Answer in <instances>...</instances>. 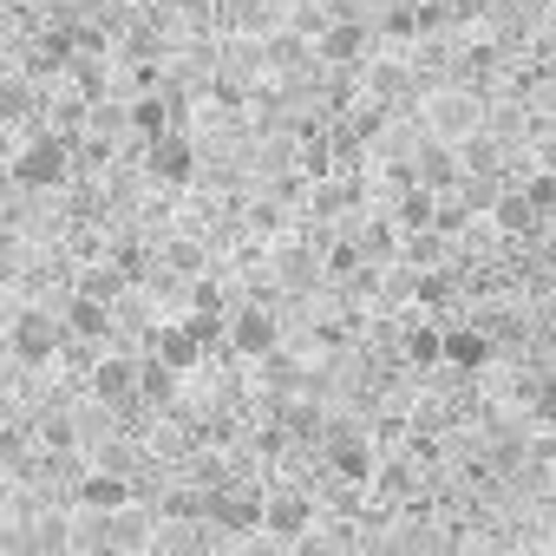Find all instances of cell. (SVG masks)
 <instances>
[{
	"instance_id": "1",
	"label": "cell",
	"mask_w": 556,
	"mask_h": 556,
	"mask_svg": "<svg viewBox=\"0 0 556 556\" xmlns=\"http://www.w3.org/2000/svg\"><path fill=\"white\" fill-rule=\"evenodd\" d=\"M73 177H79V138H66V131H53V125H40V131L14 151V190L53 197V190H66Z\"/></svg>"
},
{
	"instance_id": "2",
	"label": "cell",
	"mask_w": 556,
	"mask_h": 556,
	"mask_svg": "<svg viewBox=\"0 0 556 556\" xmlns=\"http://www.w3.org/2000/svg\"><path fill=\"white\" fill-rule=\"evenodd\" d=\"M8 354H14L21 367H53L60 354H73V328H66V315L21 302L14 321H8Z\"/></svg>"
},
{
	"instance_id": "3",
	"label": "cell",
	"mask_w": 556,
	"mask_h": 556,
	"mask_svg": "<svg viewBox=\"0 0 556 556\" xmlns=\"http://www.w3.org/2000/svg\"><path fill=\"white\" fill-rule=\"evenodd\" d=\"M334 478H348V484H361V491H374V478H380V445L367 439V426L361 419H348V413H334V426H328V439H321V452H315Z\"/></svg>"
},
{
	"instance_id": "4",
	"label": "cell",
	"mask_w": 556,
	"mask_h": 556,
	"mask_svg": "<svg viewBox=\"0 0 556 556\" xmlns=\"http://www.w3.org/2000/svg\"><path fill=\"white\" fill-rule=\"evenodd\" d=\"M138 170H144L157 190H184V184H197V177H203V151H197V138H190L184 125H170V131L144 138Z\"/></svg>"
},
{
	"instance_id": "5",
	"label": "cell",
	"mask_w": 556,
	"mask_h": 556,
	"mask_svg": "<svg viewBox=\"0 0 556 556\" xmlns=\"http://www.w3.org/2000/svg\"><path fill=\"white\" fill-rule=\"evenodd\" d=\"M308 530H321V497L308 484H275L268 491V510H262V536L268 543H302Z\"/></svg>"
},
{
	"instance_id": "6",
	"label": "cell",
	"mask_w": 556,
	"mask_h": 556,
	"mask_svg": "<svg viewBox=\"0 0 556 556\" xmlns=\"http://www.w3.org/2000/svg\"><path fill=\"white\" fill-rule=\"evenodd\" d=\"M275 348H282V315H275L268 302H236V308H229V348H223V354L255 367V361H268Z\"/></svg>"
},
{
	"instance_id": "7",
	"label": "cell",
	"mask_w": 556,
	"mask_h": 556,
	"mask_svg": "<svg viewBox=\"0 0 556 556\" xmlns=\"http://www.w3.org/2000/svg\"><path fill=\"white\" fill-rule=\"evenodd\" d=\"M60 315H66V328H73L79 348H118V302H99V295L73 289L60 302Z\"/></svg>"
},
{
	"instance_id": "8",
	"label": "cell",
	"mask_w": 556,
	"mask_h": 556,
	"mask_svg": "<svg viewBox=\"0 0 556 556\" xmlns=\"http://www.w3.org/2000/svg\"><path fill=\"white\" fill-rule=\"evenodd\" d=\"M400 361L413 374H439L445 367V321L426 315V308H406L400 315Z\"/></svg>"
},
{
	"instance_id": "9",
	"label": "cell",
	"mask_w": 556,
	"mask_h": 556,
	"mask_svg": "<svg viewBox=\"0 0 556 556\" xmlns=\"http://www.w3.org/2000/svg\"><path fill=\"white\" fill-rule=\"evenodd\" d=\"M144 354H157L164 367H177L184 380L190 374H203V361H210V348L197 341V328L177 315V321H151V334H144Z\"/></svg>"
},
{
	"instance_id": "10",
	"label": "cell",
	"mask_w": 556,
	"mask_h": 556,
	"mask_svg": "<svg viewBox=\"0 0 556 556\" xmlns=\"http://www.w3.org/2000/svg\"><path fill=\"white\" fill-rule=\"evenodd\" d=\"M138 497H144V484H138L131 471H112V465H86V478H79V491H73L79 510H131Z\"/></svg>"
},
{
	"instance_id": "11",
	"label": "cell",
	"mask_w": 556,
	"mask_h": 556,
	"mask_svg": "<svg viewBox=\"0 0 556 556\" xmlns=\"http://www.w3.org/2000/svg\"><path fill=\"white\" fill-rule=\"evenodd\" d=\"M374 21H334L315 47H321V66H334V73H361L367 66V53H374Z\"/></svg>"
},
{
	"instance_id": "12",
	"label": "cell",
	"mask_w": 556,
	"mask_h": 556,
	"mask_svg": "<svg viewBox=\"0 0 556 556\" xmlns=\"http://www.w3.org/2000/svg\"><path fill=\"white\" fill-rule=\"evenodd\" d=\"M491 361H497V334H491L484 321L445 328V367H452V374H484Z\"/></svg>"
},
{
	"instance_id": "13",
	"label": "cell",
	"mask_w": 556,
	"mask_h": 556,
	"mask_svg": "<svg viewBox=\"0 0 556 556\" xmlns=\"http://www.w3.org/2000/svg\"><path fill=\"white\" fill-rule=\"evenodd\" d=\"M289 556H348V549H341L334 530H308L302 543H289Z\"/></svg>"
},
{
	"instance_id": "14",
	"label": "cell",
	"mask_w": 556,
	"mask_h": 556,
	"mask_svg": "<svg viewBox=\"0 0 556 556\" xmlns=\"http://www.w3.org/2000/svg\"><path fill=\"white\" fill-rule=\"evenodd\" d=\"M484 8H530V0H484Z\"/></svg>"
}]
</instances>
